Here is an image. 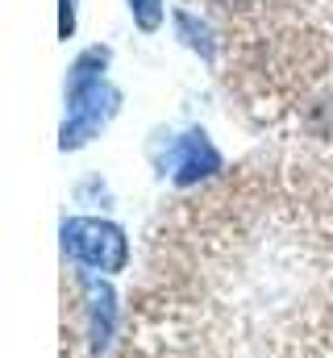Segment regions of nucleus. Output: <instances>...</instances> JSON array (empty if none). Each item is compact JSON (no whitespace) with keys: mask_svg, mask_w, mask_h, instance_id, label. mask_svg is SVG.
Wrapping results in <instances>:
<instances>
[{"mask_svg":"<svg viewBox=\"0 0 333 358\" xmlns=\"http://www.w3.org/2000/svg\"><path fill=\"white\" fill-rule=\"evenodd\" d=\"M179 29L187 34V42H192L196 50H204V55L213 50V46H208V34H204V25H196V21H192L187 13H179Z\"/></svg>","mask_w":333,"mask_h":358,"instance_id":"obj_5","label":"nucleus"},{"mask_svg":"<svg viewBox=\"0 0 333 358\" xmlns=\"http://www.w3.org/2000/svg\"><path fill=\"white\" fill-rule=\"evenodd\" d=\"M171 167H175V179H179V183H192V179L217 171L221 159H217V150L208 146L204 134H187V138L179 142V150L171 155Z\"/></svg>","mask_w":333,"mask_h":358,"instance_id":"obj_2","label":"nucleus"},{"mask_svg":"<svg viewBox=\"0 0 333 358\" xmlns=\"http://www.w3.org/2000/svg\"><path fill=\"white\" fill-rule=\"evenodd\" d=\"M76 29V13H71V0H63V13H59V34L67 38Z\"/></svg>","mask_w":333,"mask_h":358,"instance_id":"obj_6","label":"nucleus"},{"mask_svg":"<svg viewBox=\"0 0 333 358\" xmlns=\"http://www.w3.org/2000/svg\"><path fill=\"white\" fill-rule=\"evenodd\" d=\"M104 59H108L104 50H87V55H80V63L71 67V84H67V96H71V100L100 84V67H104Z\"/></svg>","mask_w":333,"mask_h":358,"instance_id":"obj_3","label":"nucleus"},{"mask_svg":"<svg viewBox=\"0 0 333 358\" xmlns=\"http://www.w3.org/2000/svg\"><path fill=\"white\" fill-rule=\"evenodd\" d=\"M63 242L67 250L87 263V267L100 271H121L129 259V246H125V234L108 221H67L63 225Z\"/></svg>","mask_w":333,"mask_h":358,"instance_id":"obj_1","label":"nucleus"},{"mask_svg":"<svg viewBox=\"0 0 333 358\" xmlns=\"http://www.w3.org/2000/svg\"><path fill=\"white\" fill-rule=\"evenodd\" d=\"M129 8H134V17H138L142 29H155L159 17H163V0H129Z\"/></svg>","mask_w":333,"mask_h":358,"instance_id":"obj_4","label":"nucleus"}]
</instances>
